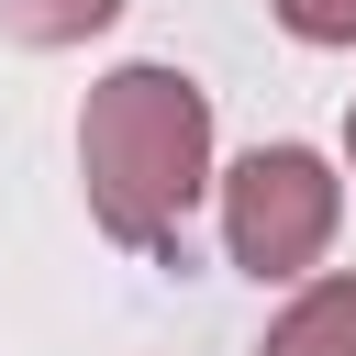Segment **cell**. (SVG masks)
<instances>
[{"label": "cell", "mask_w": 356, "mask_h": 356, "mask_svg": "<svg viewBox=\"0 0 356 356\" xmlns=\"http://www.w3.org/2000/svg\"><path fill=\"white\" fill-rule=\"evenodd\" d=\"M78 189L89 222L134 256H167L189 234V211L211 200V89L167 56H134L111 78H89L78 100Z\"/></svg>", "instance_id": "obj_1"}, {"label": "cell", "mask_w": 356, "mask_h": 356, "mask_svg": "<svg viewBox=\"0 0 356 356\" xmlns=\"http://www.w3.org/2000/svg\"><path fill=\"white\" fill-rule=\"evenodd\" d=\"M211 189H222V256L256 289H300L345 234V178L312 145H245L234 167H211Z\"/></svg>", "instance_id": "obj_2"}, {"label": "cell", "mask_w": 356, "mask_h": 356, "mask_svg": "<svg viewBox=\"0 0 356 356\" xmlns=\"http://www.w3.org/2000/svg\"><path fill=\"white\" fill-rule=\"evenodd\" d=\"M256 356H356V267H312L256 334Z\"/></svg>", "instance_id": "obj_3"}, {"label": "cell", "mask_w": 356, "mask_h": 356, "mask_svg": "<svg viewBox=\"0 0 356 356\" xmlns=\"http://www.w3.org/2000/svg\"><path fill=\"white\" fill-rule=\"evenodd\" d=\"M111 22H122V0H0V33L33 44V56H67V44L111 33Z\"/></svg>", "instance_id": "obj_4"}, {"label": "cell", "mask_w": 356, "mask_h": 356, "mask_svg": "<svg viewBox=\"0 0 356 356\" xmlns=\"http://www.w3.org/2000/svg\"><path fill=\"white\" fill-rule=\"evenodd\" d=\"M278 22L300 44H356V0H278Z\"/></svg>", "instance_id": "obj_5"}, {"label": "cell", "mask_w": 356, "mask_h": 356, "mask_svg": "<svg viewBox=\"0 0 356 356\" xmlns=\"http://www.w3.org/2000/svg\"><path fill=\"white\" fill-rule=\"evenodd\" d=\"M345 178H356V111H345Z\"/></svg>", "instance_id": "obj_6"}]
</instances>
